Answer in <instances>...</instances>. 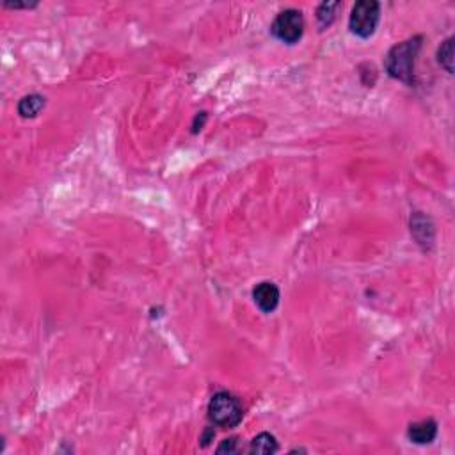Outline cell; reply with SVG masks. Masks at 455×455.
Listing matches in <instances>:
<instances>
[{
	"mask_svg": "<svg viewBox=\"0 0 455 455\" xmlns=\"http://www.w3.org/2000/svg\"><path fill=\"white\" fill-rule=\"evenodd\" d=\"M237 443H238L237 438H231V440H224L221 443V447L217 448V452H219V454H224V452H228V454H235V452H238Z\"/></svg>",
	"mask_w": 455,
	"mask_h": 455,
	"instance_id": "cell-11",
	"label": "cell"
},
{
	"mask_svg": "<svg viewBox=\"0 0 455 455\" xmlns=\"http://www.w3.org/2000/svg\"><path fill=\"white\" fill-rule=\"evenodd\" d=\"M270 31L279 41H285L288 45L297 43L301 40L302 31H304L302 13L297 11V9H285L276 16Z\"/></svg>",
	"mask_w": 455,
	"mask_h": 455,
	"instance_id": "cell-4",
	"label": "cell"
},
{
	"mask_svg": "<svg viewBox=\"0 0 455 455\" xmlns=\"http://www.w3.org/2000/svg\"><path fill=\"white\" fill-rule=\"evenodd\" d=\"M253 299L261 311L270 313L279 304V290L274 283H260L253 290Z\"/></svg>",
	"mask_w": 455,
	"mask_h": 455,
	"instance_id": "cell-5",
	"label": "cell"
},
{
	"mask_svg": "<svg viewBox=\"0 0 455 455\" xmlns=\"http://www.w3.org/2000/svg\"><path fill=\"white\" fill-rule=\"evenodd\" d=\"M419 41H422V38H415V40L396 45L390 50L388 57H386V70L393 79H399L406 84L412 82L415 61L416 56H418L419 45H422Z\"/></svg>",
	"mask_w": 455,
	"mask_h": 455,
	"instance_id": "cell-1",
	"label": "cell"
},
{
	"mask_svg": "<svg viewBox=\"0 0 455 455\" xmlns=\"http://www.w3.org/2000/svg\"><path fill=\"white\" fill-rule=\"evenodd\" d=\"M208 416L217 427L233 429L242 422V404L230 393L221 392L212 396L208 404Z\"/></svg>",
	"mask_w": 455,
	"mask_h": 455,
	"instance_id": "cell-2",
	"label": "cell"
},
{
	"mask_svg": "<svg viewBox=\"0 0 455 455\" xmlns=\"http://www.w3.org/2000/svg\"><path fill=\"white\" fill-rule=\"evenodd\" d=\"M340 4H337V2H325V4H322L321 8H318V20L322 22V25H329L332 22V18H334V9L338 8Z\"/></svg>",
	"mask_w": 455,
	"mask_h": 455,
	"instance_id": "cell-10",
	"label": "cell"
},
{
	"mask_svg": "<svg viewBox=\"0 0 455 455\" xmlns=\"http://www.w3.org/2000/svg\"><path fill=\"white\" fill-rule=\"evenodd\" d=\"M249 452L251 454H274V452H277L276 438L269 432H261L251 441Z\"/></svg>",
	"mask_w": 455,
	"mask_h": 455,
	"instance_id": "cell-8",
	"label": "cell"
},
{
	"mask_svg": "<svg viewBox=\"0 0 455 455\" xmlns=\"http://www.w3.org/2000/svg\"><path fill=\"white\" fill-rule=\"evenodd\" d=\"M438 61L448 73L454 72V38H448L438 52Z\"/></svg>",
	"mask_w": 455,
	"mask_h": 455,
	"instance_id": "cell-9",
	"label": "cell"
},
{
	"mask_svg": "<svg viewBox=\"0 0 455 455\" xmlns=\"http://www.w3.org/2000/svg\"><path fill=\"white\" fill-rule=\"evenodd\" d=\"M45 107V98L41 95H29L18 103V112L22 118H34Z\"/></svg>",
	"mask_w": 455,
	"mask_h": 455,
	"instance_id": "cell-7",
	"label": "cell"
},
{
	"mask_svg": "<svg viewBox=\"0 0 455 455\" xmlns=\"http://www.w3.org/2000/svg\"><path fill=\"white\" fill-rule=\"evenodd\" d=\"M380 18V6L376 0H361L353 8L348 27L360 38H370Z\"/></svg>",
	"mask_w": 455,
	"mask_h": 455,
	"instance_id": "cell-3",
	"label": "cell"
},
{
	"mask_svg": "<svg viewBox=\"0 0 455 455\" xmlns=\"http://www.w3.org/2000/svg\"><path fill=\"white\" fill-rule=\"evenodd\" d=\"M409 440L416 445H429L435 440L438 435V424L434 419H422L416 424L409 425L408 431Z\"/></svg>",
	"mask_w": 455,
	"mask_h": 455,
	"instance_id": "cell-6",
	"label": "cell"
}]
</instances>
